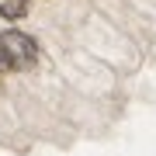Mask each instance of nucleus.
Here are the masks:
<instances>
[{
    "mask_svg": "<svg viewBox=\"0 0 156 156\" xmlns=\"http://www.w3.org/2000/svg\"><path fill=\"white\" fill-rule=\"evenodd\" d=\"M0 49H4L7 69H31L38 62V45H35V38H28V35L17 31V28H7L0 35Z\"/></svg>",
    "mask_w": 156,
    "mask_h": 156,
    "instance_id": "1",
    "label": "nucleus"
},
{
    "mask_svg": "<svg viewBox=\"0 0 156 156\" xmlns=\"http://www.w3.org/2000/svg\"><path fill=\"white\" fill-rule=\"evenodd\" d=\"M28 14V0H0V17L7 21H17V17Z\"/></svg>",
    "mask_w": 156,
    "mask_h": 156,
    "instance_id": "2",
    "label": "nucleus"
},
{
    "mask_svg": "<svg viewBox=\"0 0 156 156\" xmlns=\"http://www.w3.org/2000/svg\"><path fill=\"white\" fill-rule=\"evenodd\" d=\"M0 69H7V59H4V49H0Z\"/></svg>",
    "mask_w": 156,
    "mask_h": 156,
    "instance_id": "3",
    "label": "nucleus"
}]
</instances>
